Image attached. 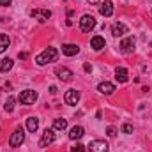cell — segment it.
I'll return each mask as SVG.
<instances>
[{"label": "cell", "mask_w": 152, "mask_h": 152, "mask_svg": "<svg viewBox=\"0 0 152 152\" xmlns=\"http://www.w3.org/2000/svg\"><path fill=\"white\" fill-rule=\"evenodd\" d=\"M57 58H58V51H57V48L50 46V48L42 50L37 57H36V62H37V66H46V64H50V62H55Z\"/></svg>", "instance_id": "obj_1"}, {"label": "cell", "mask_w": 152, "mask_h": 152, "mask_svg": "<svg viewBox=\"0 0 152 152\" xmlns=\"http://www.w3.org/2000/svg\"><path fill=\"white\" fill-rule=\"evenodd\" d=\"M83 134H85V129H83L81 126H75V127H71L69 138H71V140H80V138H81Z\"/></svg>", "instance_id": "obj_17"}, {"label": "cell", "mask_w": 152, "mask_h": 152, "mask_svg": "<svg viewBox=\"0 0 152 152\" xmlns=\"http://www.w3.org/2000/svg\"><path fill=\"white\" fill-rule=\"evenodd\" d=\"M90 152H108V143L104 142V140H94V142H90Z\"/></svg>", "instance_id": "obj_8"}, {"label": "cell", "mask_w": 152, "mask_h": 152, "mask_svg": "<svg viewBox=\"0 0 152 152\" xmlns=\"http://www.w3.org/2000/svg\"><path fill=\"white\" fill-rule=\"evenodd\" d=\"M88 4H99V0H87Z\"/></svg>", "instance_id": "obj_29"}, {"label": "cell", "mask_w": 152, "mask_h": 152, "mask_svg": "<svg viewBox=\"0 0 152 152\" xmlns=\"http://www.w3.org/2000/svg\"><path fill=\"white\" fill-rule=\"evenodd\" d=\"M9 44H11V39L7 34H0V53H4L7 48H9Z\"/></svg>", "instance_id": "obj_20"}, {"label": "cell", "mask_w": 152, "mask_h": 152, "mask_svg": "<svg viewBox=\"0 0 152 152\" xmlns=\"http://www.w3.org/2000/svg\"><path fill=\"white\" fill-rule=\"evenodd\" d=\"M94 27H96V18L90 16V14H83L81 20H80V30L88 34L90 30H94Z\"/></svg>", "instance_id": "obj_2"}, {"label": "cell", "mask_w": 152, "mask_h": 152, "mask_svg": "<svg viewBox=\"0 0 152 152\" xmlns=\"http://www.w3.org/2000/svg\"><path fill=\"white\" fill-rule=\"evenodd\" d=\"M62 53L67 55V57H75L80 53V46L78 44H64L62 46Z\"/></svg>", "instance_id": "obj_12"}, {"label": "cell", "mask_w": 152, "mask_h": 152, "mask_svg": "<svg viewBox=\"0 0 152 152\" xmlns=\"http://www.w3.org/2000/svg\"><path fill=\"white\" fill-rule=\"evenodd\" d=\"M83 69H85V73H90V71H92V66H90V64H85Z\"/></svg>", "instance_id": "obj_27"}, {"label": "cell", "mask_w": 152, "mask_h": 152, "mask_svg": "<svg viewBox=\"0 0 152 152\" xmlns=\"http://www.w3.org/2000/svg\"><path fill=\"white\" fill-rule=\"evenodd\" d=\"M50 92H51V94H57V87H55V85H51V87H50Z\"/></svg>", "instance_id": "obj_28"}, {"label": "cell", "mask_w": 152, "mask_h": 152, "mask_svg": "<svg viewBox=\"0 0 152 152\" xmlns=\"http://www.w3.org/2000/svg\"><path fill=\"white\" fill-rule=\"evenodd\" d=\"M71 152H85V147H83L81 143H76L75 147L71 149Z\"/></svg>", "instance_id": "obj_25"}, {"label": "cell", "mask_w": 152, "mask_h": 152, "mask_svg": "<svg viewBox=\"0 0 152 152\" xmlns=\"http://www.w3.org/2000/svg\"><path fill=\"white\" fill-rule=\"evenodd\" d=\"M11 5V0H0V7H7Z\"/></svg>", "instance_id": "obj_26"}, {"label": "cell", "mask_w": 152, "mask_h": 152, "mask_svg": "<svg viewBox=\"0 0 152 152\" xmlns=\"http://www.w3.org/2000/svg\"><path fill=\"white\" fill-rule=\"evenodd\" d=\"M14 103H16V99H14L12 96H11V97H7V101H5V104H4V110L11 113V112L14 110Z\"/></svg>", "instance_id": "obj_22"}, {"label": "cell", "mask_w": 152, "mask_h": 152, "mask_svg": "<svg viewBox=\"0 0 152 152\" xmlns=\"http://www.w3.org/2000/svg\"><path fill=\"white\" fill-rule=\"evenodd\" d=\"M115 78H117L118 83H126L127 78H129L127 69H126V67H117V69H115Z\"/></svg>", "instance_id": "obj_14"}, {"label": "cell", "mask_w": 152, "mask_h": 152, "mask_svg": "<svg viewBox=\"0 0 152 152\" xmlns=\"http://www.w3.org/2000/svg\"><path fill=\"white\" fill-rule=\"evenodd\" d=\"M112 34H113L115 37H122L124 34H127V27L124 23H115L113 28H112Z\"/></svg>", "instance_id": "obj_16"}, {"label": "cell", "mask_w": 152, "mask_h": 152, "mask_svg": "<svg viewBox=\"0 0 152 152\" xmlns=\"http://www.w3.org/2000/svg\"><path fill=\"white\" fill-rule=\"evenodd\" d=\"M30 16L36 18V20H39L41 23H44V21L51 16V12H50L48 9H34V11H30Z\"/></svg>", "instance_id": "obj_10"}, {"label": "cell", "mask_w": 152, "mask_h": 152, "mask_svg": "<svg viewBox=\"0 0 152 152\" xmlns=\"http://www.w3.org/2000/svg\"><path fill=\"white\" fill-rule=\"evenodd\" d=\"M122 133L131 134V133H133V126H131V124H124V126H122Z\"/></svg>", "instance_id": "obj_23"}, {"label": "cell", "mask_w": 152, "mask_h": 152, "mask_svg": "<svg viewBox=\"0 0 152 152\" xmlns=\"http://www.w3.org/2000/svg\"><path fill=\"white\" fill-rule=\"evenodd\" d=\"M99 12L103 14V16H106V18H110L112 14H113V4L110 2V0H106L101 7H99Z\"/></svg>", "instance_id": "obj_15"}, {"label": "cell", "mask_w": 152, "mask_h": 152, "mask_svg": "<svg viewBox=\"0 0 152 152\" xmlns=\"http://www.w3.org/2000/svg\"><path fill=\"white\" fill-rule=\"evenodd\" d=\"M106 134H108L110 138H115V136H117V129H115L113 126H110V127L106 129Z\"/></svg>", "instance_id": "obj_24"}, {"label": "cell", "mask_w": 152, "mask_h": 152, "mask_svg": "<svg viewBox=\"0 0 152 152\" xmlns=\"http://www.w3.org/2000/svg\"><path fill=\"white\" fill-rule=\"evenodd\" d=\"M151 2H152V0H151Z\"/></svg>", "instance_id": "obj_30"}, {"label": "cell", "mask_w": 152, "mask_h": 152, "mask_svg": "<svg viewBox=\"0 0 152 152\" xmlns=\"http://www.w3.org/2000/svg\"><path fill=\"white\" fill-rule=\"evenodd\" d=\"M18 99L21 104H34L37 101V92L36 90H23Z\"/></svg>", "instance_id": "obj_4"}, {"label": "cell", "mask_w": 152, "mask_h": 152, "mask_svg": "<svg viewBox=\"0 0 152 152\" xmlns=\"http://www.w3.org/2000/svg\"><path fill=\"white\" fill-rule=\"evenodd\" d=\"M39 127V118L37 117H28L27 118V129L30 131V133H36Z\"/></svg>", "instance_id": "obj_18"}, {"label": "cell", "mask_w": 152, "mask_h": 152, "mask_svg": "<svg viewBox=\"0 0 152 152\" xmlns=\"http://www.w3.org/2000/svg\"><path fill=\"white\" fill-rule=\"evenodd\" d=\"M53 142H55V133H53V129H44L39 145H41V147H48V145L53 143Z\"/></svg>", "instance_id": "obj_9"}, {"label": "cell", "mask_w": 152, "mask_h": 152, "mask_svg": "<svg viewBox=\"0 0 152 152\" xmlns=\"http://www.w3.org/2000/svg\"><path fill=\"white\" fill-rule=\"evenodd\" d=\"M55 75H57L58 80H62V81H71L73 76H75V73H73L71 69H67V67H57V69H55Z\"/></svg>", "instance_id": "obj_7"}, {"label": "cell", "mask_w": 152, "mask_h": 152, "mask_svg": "<svg viewBox=\"0 0 152 152\" xmlns=\"http://www.w3.org/2000/svg\"><path fill=\"white\" fill-rule=\"evenodd\" d=\"M12 58H4V60H0V73H7V71H11L12 69Z\"/></svg>", "instance_id": "obj_19"}, {"label": "cell", "mask_w": 152, "mask_h": 152, "mask_svg": "<svg viewBox=\"0 0 152 152\" xmlns=\"http://www.w3.org/2000/svg\"><path fill=\"white\" fill-rule=\"evenodd\" d=\"M64 101H66V104H69V106L78 104V101H80V92L75 90V88L67 90V92H66V96H64Z\"/></svg>", "instance_id": "obj_6"}, {"label": "cell", "mask_w": 152, "mask_h": 152, "mask_svg": "<svg viewBox=\"0 0 152 152\" xmlns=\"http://www.w3.org/2000/svg\"><path fill=\"white\" fill-rule=\"evenodd\" d=\"M23 142H25V133H23V127L14 129V133H12V134H11V138H9V145L16 149V147H20Z\"/></svg>", "instance_id": "obj_3"}, {"label": "cell", "mask_w": 152, "mask_h": 152, "mask_svg": "<svg viewBox=\"0 0 152 152\" xmlns=\"http://www.w3.org/2000/svg\"><path fill=\"white\" fill-rule=\"evenodd\" d=\"M67 127V120L66 118H55V122H53V129L55 131H64Z\"/></svg>", "instance_id": "obj_21"}, {"label": "cell", "mask_w": 152, "mask_h": 152, "mask_svg": "<svg viewBox=\"0 0 152 152\" xmlns=\"http://www.w3.org/2000/svg\"><path fill=\"white\" fill-rule=\"evenodd\" d=\"M134 37L133 36H129V37H126L122 42H120V51L122 53H126V55H129V53H133L134 51Z\"/></svg>", "instance_id": "obj_5"}, {"label": "cell", "mask_w": 152, "mask_h": 152, "mask_svg": "<svg viewBox=\"0 0 152 152\" xmlns=\"http://www.w3.org/2000/svg\"><path fill=\"white\" fill-rule=\"evenodd\" d=\"M97 90H99L101 94H104V96H112V94L115 92V85L110 83V81H103V83H99Z\"/></svg>", "instance_id": "obj_11"}, {"label": "cell", "mask_w": 152, "mask_h": 152, "mask_svg": "<svg viewBox=\"0 0 152 152\" xmlns=\"http://www.w3.org/2000/svg\"><path fill=\"white\" fill-rule=\"evenodd\" d=\"M90 46H92L96 51H101V50L106 46V41H104V37H101V36H94L92 41H90Z\"/></svg>", "instance_id": "obj_13"}]
</instances>
